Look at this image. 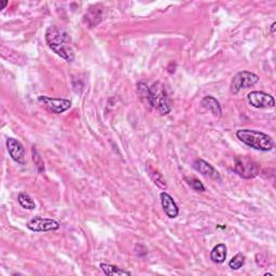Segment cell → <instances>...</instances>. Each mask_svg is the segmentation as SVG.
I'll return each instance as SVG.
<instances>
[{"instance_id":"1","label":"cell","mask_w":276,"mask_h":276,"mask_svg":"<svg viewBox=\"0 0 276 276\" xmlns=\"http://www.w3.org/2000/svg\"><path fill=\"white\" fill-rule=\"evenodd\" d=\"M45 42L49 48L63 60L72 63L75 60V51L72 46L69 34L57 26H50L45 32Z\"/></svg>"},{"instance_id":"2","label":"cell","mask_w":276,"mask_h":276,"mask_svg":"<svg viewBox=\"0 0 276 276\" xmlns=\"http://www.w3.org/2000/svg\"><path fill=\"white\" fill-rule=\"evenodd\" d=\"M237 137L246 146L255 150L263 152L271 151L274 148V142L271 136L268 134L256 130H238Z\"/></svg>"},{"instance_id":"3","label":"cell","mask_w":276,"mask_h":276,"mask_svg":"<svg viewBox=\"0 0 276 276\" xmlns=\"http://www.w3.org/2000/svg\"><path fill=\"white\" fill-rule=\"evenodd\" d=\"M149 108L156 109L158 114L166 116L171 113V102L167 95L165 85L161 82H155L149 86Z\"/></svg>"},{"instance_id":"4","label":"cell","mask_w":276,"mask_h":276,"mask_svg":"<svg viewBox=\"0 0 276 276\" xmlns=\"http://www.w3.org/2000/svg\"><path fill=\"white\" fill-rule=\"evenodd\" d=\"M259 76H257L256 74L247 72V70H242V72L237 73L233 77L230 85V91L232 94H237L242 89L254 86L259 82Z\"/></svg>"},{"instance_id":"5","label":"cell","mask_w":276,"mask_h":276,"mask_svg":"<svg viewBox=\"0 0 276 276\" xmlns=\"http://www.w3.org/2000/svg\"><path fill=\"white\" fill-rule=\"evenodd\" d=\"M234 171L240 177L245 179H251L259 175L260 169L258 167L257 163L249 160L248 158L237 157L236 163H234Z\"/></svg>"},{"instance_id":"6","label":"cell","mask_w":276,"mask_h":276,"mask_svg":"<svg viewBox=\"0 0 276 276\" xmlns=\"http://www.w3.org/2000/svg\"><path fill=\"white\" fill-rule=\"evenodd\" d=\"M38 102L49 111V113L60 115L65 113L72 107V102L65 98H53L49 96L41 95L38 97Z\"/></svg>"},{"instance_id":"7","label":"cell","mask_w":276,"mask_h":276,"mask_svg":"<svg viewBox=\"0 0 276 276\" xmlns=\"http://www.w3.org/2000/svg\"><path fill=\"white\" fill-rule=\"evenodd\" d=\"M29 230L33 232H49L55 231L60 229V222L52 218H44V217L37 216L28 221L26 225Z\"/></svg>"},{"instance_id":"8","label":"cell","mask_w":276,"mask_h":276,"mask_svg":"<svg viewBox=\"0 0 276 276\" xmlns=\"http://www.w3.org/2000/svg\"><path fill=\"white\" fill-rule=\"evenodd\" d=\"M247 101L255 108H273L275 106L274 97L261 91H251L248 93Z\"/></svg>"},{"instance_id":"9","label":"cell","mask_w":276,"mask_h":276,"mask_svg":"<svg viewBox=\"0 0 276 276\" xmlns=\"http://www.w3.org/2000/svg\"><path fill=\"white\" fill-rule=\"evenodd\" d=\"M7 149L10 157L12 158L16 163L21 164V165H25L27 163L26 150L24 146H23L19 140L12 137L7 138Z\"/></svg>"},{"instance_id":"10","label":"cell","mask_w":276,"mask_h":276,"mask_svg":"<svg viewBox=\"0 0 276 276\" xmlns=\"http://www.w3.org/2000/svg\"><path fill=\"white\" fill-rule=\"evenodd\" d=\"M160 199H161V205L164 213L166 214L168 218L171 219L176 218L179 214V207L178 205L176 204L173 197L169 196L166 192H161Z\"/></svg>"},{"instance_id":"11","label":"cell","mask_w":276,"mask_h":276,"mask_svg":"<svg viewBox=\"0 0 276 276\" xmlns=\"http://www.w3.org/2000/svg\"><path fill=\"white\" fill-rule=\"evenodd\" d=\"M193 167L196 168V171L205 176V177L220 180V175L216 171V168L208 162L202 160V158H197L195 163H193Z\"/></svg>"},{"instance_id":"12","label":"cell","mask_w":276,"mask_h":276,"mask_svg":"<svg viewBox=\"0 0 276 276\" xmlns=\"http://www.w3.org/2000/svg\"><path fill=\"white\" fill-rule=\"evenodd\" d=\"M103 20V10L98 4H94L89 8L84 14V22L89 27H95Z\"/></svg>"},{"instance_id":"13","label":"cell","mask_w":276,"mask_h":276,"mask_svg":"<svg viewBox=\"0 0 276 276\" xmlns=\"http://www.w3.org/2000/svg\"><path fill=\"white\" fill-rule=\"evenodd\" d=\"M202 106L203 107L210 111L211 114H213L215 117H217V118H220V117L222 116V109H221V106L219 104V102L217 101V99L213 96H210V95H207V96H205L203 99H202V102H201Z\"/></svg>"},{"instance_id":"14","label":"cell","mask_w":276,"mask_h":276,"mask_svg":"<svg viewBox=\"0 0 276 276\" xmlns=\"http://www.w3.org/2000/svg\"><path fill=\"white\" fill-rule=\"evenodd\" d=\"M227 246L225 244L216 245L213 250L210 251V260L217 264L224 263L227 259Z\"/></svg>"},{"instance_id":"15","label":"cell","mask_w":276,"mask_h":276,"mask_svg":"<svg viewBox=\"0 0 276 276\" xmlns=\"http://www.w3.org/2000/svg\"><path fill=\"white\" fill-rule=\"evenodd\" d=\"M102 271L108 276H121V275H132L130 271L123 270L119 267L114 266V264H108V263H102L101 264Z\"/></svg>"},{"instance_id":"16","label":"cell","mask_w":276,"mask_h":276,"mask_svg":"<svg viewBox=\"0 0 276 276\" xmlns=\"http://www.w3.org/2000/svg\"><path fill=\"white\" fill-rule=\"evenodd\" d=\"M17 201H19V204L24 209L34 210L35 208H36V203H35V201L32 198V197L28 196L27 193H25V192L20 193L19 197H17Z\"/></svg>"},{"instance_id":"17","label":"cell","mask_w":276,"mask_h":276,"mask_svg":"<svg viewBox=\"0 0 276 276\" xmlns=\"http://www.w3.org/2000/svg\"><path fill=\"white\" fill-rule=\"evenodd\" d=\"M149 86L145 82H138L137 83V93L142 103L148 107L149 106Z\"/></svg>"},{"instance_id":"18","label":"cell","mask_w":276,"mask_h":276,"mask_svg":"<svg viewBox=\"0 0 276 276\" xmlns=\"http://www.w3.org/2000/svg\"><path fill=\"white\" fill-rule=\"evenodd\" d=\"M149 175H150L151 179L154 180V183L158 188H160V189H162V190H165L166 189V188H167L166 181H165V179H164V177H163L161 173H158L157 169H154V168L149 167Z\"/></svg>"},{"instance_id":"19","label":"cell","mask_w":276,"mask_h":276,"mask_svg":"<svg viewBox=\"0 0 276 276\" xmlns=\"http://www.w3.org/2000/svg\"><path fill=\"white\" fill-rule=\"evenodd\" d=\"M32 157H33V161L36 165V168L39 174H43L44 173V162L42 160V158L39 155V152L37 151V149L35 148V146H33L32 148Z\"/></svg>"},{"instance_id":"20","label":"cell","mask_w":276,"mask_h":276,"mask_svg":"<svg viewBox=\"0 0 276 276\" xmlns=\"http://www.w3.org/2000/svg\"><path fill=\"white\" fill-rule=\"evenodd\" d=\"M244 263H245V256L238 252V254L234 256L230 260V262H229V268L232 270H238L244 266Z\"/></svg>"},{"instance_id":"21","label":"cell","mask_w":276,"mask_h":276,"mask_svg":"<svg viewBox=\"0 0 276 276\" xmlns=\"http://www.w3.org/2000/svg\"><path fill=\"white\" fill-rule=\"evenodd\" d=\"M185 179L187 180L188 185H189L193 190L199 191V192H204L205 191V187L202 184L201 180H198L197 178H195V177H191V178H187L186 177Z\"/></svg>"},{"instance_id":"22","label":"cell","mask_w":276,"mask_h":276,"mask_svg":"<svg viewBox=\"0 0 276 276\" xmlns=\"http://www.w3.org/2000/svg\"><path fill=\"white\" fill-rule=\"evenodd\" d=\"M8 3H9V2L7 1V0H3V1H1V7H0V9L3 10L5 7H7Z\"/></svg>"},{"instance_id":"23","label":"cell","mask_w":276,"mask_h":276,"mask_svg":"<svg viewBox=\"0 0 276 276\" xmlns=\"http://www.w3.org/2000/svg\"><path fill=\"white\" fill-rule=\"evenodd\" d=\"M275 27H276V23H272V25H271V34H274L275 33Z\"/></svg>"},{"instance_id":"24","label":"cell","mask_w":276,"mask_h":276,"mask_svg":"<svg viewBox=\"0 0 276 276\" xmlns=\"http://www.w3.org/2000/svg\"><path fill=\"white\" fill-rule=\"evenodd\" d=\"M264 275H268V276H273V274H271V273H266Z\"/></svg>"}]
</instances>
